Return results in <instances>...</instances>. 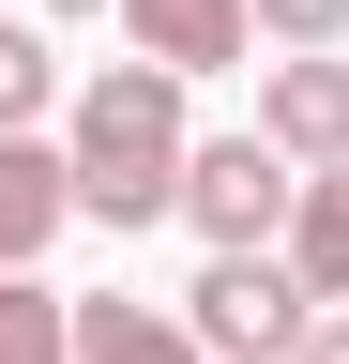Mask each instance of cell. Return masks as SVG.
<instances>
[{"instance_id": "1", "label": "cell", "mask_w": 349, "mask_h": 364, "mask_svg": "<svg viewBox=\"0 0 349 364\" xmlns=\"http://www.w3.org/2000/svg\"><path fill=\"white\" fill-rule=\"evenodd\" d=\"M61 152H76V213H92V228H152V213H183V167H198V136H183V76H167V61H107V76L61 107Z\"/></svg>"}, {"instance_id": "2", "label": "cell", "mask_w": 349, "mask_h": 364, "mask_svg": "<svg viewBox=\"0 0 349 364\" xmlns=\"http://www.w3.org/2000/svg\"><path fill=\"white\" fill-rule=\"evenodd\" d=\"M183 318H198V349H213V364H304V334H319L334 304L304 289L289 243H274V258H213L198 289H183Z\"/></svg>"}, {"instance_id": "3", "label": "cell", "mask_w": 349, "mask_h": 364, "mask_svg": "<svg viewBox=\"0 0 349 364\" xmlns=\"http://www.w3.org/2000/svg\"><path fill=\"white\" fill-rule=\"evenodd\" d=\"M289 213H304V167L274 152V136H198V167H183V228H198L213 258H274Z\"/></svg>"}, {"instance_id": "4", "label": "cell", "mask_w": 349, "mask_h": 364, "mask_svg": "<svg viewBox=\"0 0 349 364\" xmlns=\"http://www.w3.org/2000/svg\"><path fill=\"white\" fill-rule=\"evenodd\" d=\"M258 136H274L289 167H349V61L334 46H289V61L258 76Z\"/></svg>"}, {"instance_id": "5", "label": "cell", "mask_w": 349, "mask_h": 364, "mask_svg": "<svg viewBox=\"0 0 349 364\" xmlns=\"http://www.w3.org/2000/svg\"><path fill=\"white\" fill-rule=\"evenodd\" d=\"M76 228V152L61 136H0V273H31Z\"/></svg>"}, {"instance_id": "6", "label": "cell", "mask_w": 349, "mask_h": 364, "mask_svg": "<svg viewBox=\"0 0 349 364\" xmlns=\"http://www.w3.org/2000/svg\"><path fill=\"white\" fill-rule=\"evenodd\" d=\"M122 31H137V61H167V76H228L258 46V0H122Z\"/></svg>"}, {"instance_id": "7", "label": "cell", "mask_w": 349, "mask_h": 364, "mask_svg": "<svg viewBox=\"0 0 349 364\" xmlns=\"http://www.w3.org/2000/svg\"><path fill=\"white\" fill-rule=\"evenodd\" d=\"M76 364H213L183 304H137V289H76Z\"/></svg>"}, {"instance_id": "8", "label": "cell", "mask_w": 349, "mask_h": 364, "mask_svg": "<svg viewBox=\"0 0 349 364\" xmlns=\"http://www.w3.org/2000/svg\"><path fill=\"white\" fill-rule=\"evenodd\" d=\"M289 273L319 304H349V167H304V213H289Z\"/></svg>"}, {"instance_id": "9", "label": "cell", "mask_w": 349, "mask_h": 364, "mask_svg": "<svg viewBox=\"0 0 349 364\" xmlns=\"http://www.w3.org/2000/svg\"><path fill=\"white\" fill-rule=\"evenodd\" d=\"M0 364H76V289L0 273Z\"/></svg>"}, {"instance_id": "10", "label": "cell", "mask_w": 349, "mask_h": 364, "mask_svg": "<svg viewBox=\"0 0 349 364\" xmlns=\"http://www.w3.org/2000/svg\"><path fill=\"white\" fill-rule=\"evenodd\" d=\"M61 107V46L46 31H16V16H0V136H31V122H46Z\"/></svg>"}, {"instance_id": "11", "label": "cell", "mask_w": 349, "mask_h": 364, "mask_svg": "<svg viewBox=\"0 0 349 364\" xmlns=\"http://www.w3.org/2000/svg\"><path fill=\"white\" fill-rule=\"evenodd\" d=\"M258 31L274 46H349V0H258Z\"/></svg>"}, {"instance_id": "12", "label": "cell", "mask_w": 349, "mask_h": 364, "mask_svg": "<svg viewBox=\"0 0 349 364\" xmlns=\"http://www.w3.org/2000/svg\"><path fill=\"white\" fill-rule=\"evenodd\" d=\"M304 364H349V304H334V318H319V334H304Z\"/></svg>"}, {"instance_id": "13", "label": "cell", "mask_w": 349, "mask_h": 364, "mask_svg": "<svg viewBox=\"0 0 349 364\" xmlns=\"http://www.w3.org/2000/svg\"><path fill=\"white\" fill-rule=\"evenodd\" d=\"M46 16H107V0H46Z\"/></svg>"}]
</instances>
